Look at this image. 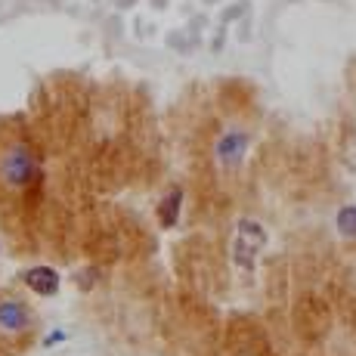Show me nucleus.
Instances as JSON below:
<instances>
[{
  "instance_id": "1",
  "label": "nucleus",
  "mask_w": 356,
  "mask_h": 356,
  "mask_svg": "<svg viewBox=\"0 0 356 356\" xmlns=\"http://www.w3.org/2000/svg\"><path fill=\"white\" fill-rule=\"evenodd\" d=\"M0 180H3V186L16 189V193H25V189L38 186L40 164L29 146L16 143V146H10L0 155Z\"/></svg>"
},
{
  "instance_id": "2",
  "label": "nucleus",
  "mask_w": 356,
  "mask_h": 356,
  "mask_svg": "<svg viewBox=\"0 0 356 356\" xmlns=\"http://www.w3.org/2000/svg\"><path fill=\"white\" fill-rule=\"evenodd\" d=\"M266 245V229L257 220H238L236 236H232V260L242 270H254L257 254Z\"/></svg>"
},
{
  "instance_id": "3",
  "label": "nucleus",
  "mask_w": 356,
  "mask_h": 356,
  "mask_svg": "<svg viewBox=\"0 0 356 356\" xmlns=\"http://www.w3.org/2000/svg\"><path fill=\"white\" fill-rule=\"evenodd\" d=\"M34 323L29 304H22L19 298H0V332L3 334H22L29 332Z\"/></svg>"
},
{
  "instance_id": "8",
  "label": "nucleus",
  "mask_w": 356,
  "mask_h": 356,
  "mask_svg": "<svg viewBox=\"0 0 356 356\" xmlns=\"http://www.w3.org/2000/svg\"><path fill=\"white\" fill-rule=\"evenodd\" d=\"M0 254H3V245H0Z\"/></svg>"
},
{
  "instance_id": "5",
  "label": "nucleus",
  "mask_w": 356,
  "mask_h": 356,
  "mask_svg": "<svg viewBox=\"0 0 356 356\" xmlns=\"http://www.w3.org/2000/svg\"><path fill=\"white\" fill-rule=\"evenodd\" d=\"M22 282L40 298H53L59 291V273L53 266H29L22 273Z\"/></svg>"
},
{
  "instance_id": "7",
  "label": "nucleus",
  "mask_w": 356,
  "mask_h": 356,
  "mask_svg": "<svg viewBox=\"0 0 356 356\" xmlns=\"http://www.w3.org/2000/svg\"><path fill=\"white\" fill-rule=\"evenodd\" d=\"M334 227H338L341 236L356 238V204H344V208L338 211V217H334Z\"/></svg>"
},
{
  "instance_id": "4",
  "label": "nucleus",
  "mask_w": 356,
  "mask_h": 356,
  "mask_svg": "<svg viewBox=\"0 0 356 356\" xmlns=\"http://www.w3.org/2000/svg\"><path fill=\"white\" fill-rule=\"evenodd\" d=\"M245 152H248V136H245L242 130H229V134H223L220 143H217V161L229 170L242 164Z\"/></svg>"
},
{
  "instance_id": "6",
  "label": "nucleus",
  "mask_w": 356,
  "mask_h": 356,
  "mask_svg": "<svg viewBox=\"0 0 356 356\" xmlns=\"http://www.w3.org/2000/svg\"><path fill=\"white\" fill-rule=\"evenodd\" d=\"M180 208H183V189L174 186L164 193V198L159 202V223L164 229H170L177 220H180Z\"/></svg>"
}]
</instances>
